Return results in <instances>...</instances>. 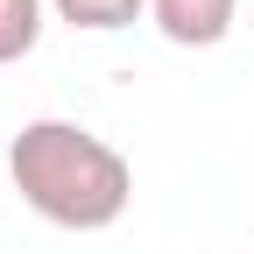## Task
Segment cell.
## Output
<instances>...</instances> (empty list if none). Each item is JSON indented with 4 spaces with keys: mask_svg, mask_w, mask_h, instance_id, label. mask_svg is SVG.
Returning <instances> with one entry per match:
<instances>
[{
    "mask_svg": "<svg viewBox=\"0 0 254 254\" xmlns=\"http://www.w3.org/2000/svg\"><path fill=\"white\" fill-rule=\"evenodd\" d=\"M233 14L240 0H148V21L163 28V43L177 50H212L233 36Z\"/></svg>",
    "mask_w": 254,
    "mask_h": 254,
    "instance_id": "cell-2",
    "label": "cell"
},
{
    "mask_svg": "<svg viewBox=\"0 0 254 254\" xmlns=\"http://www.w3.org/2000/svg\"><path fill=\"white\" fill-rule=\"evenodd\" d=\"M50 7L85 36H113V28H134V14H148V0H50Z\"/></svg>",
    "mask_w": 254,
    "mask_h": 254,
    "instance_id": "cell-3",
    "label": "cell"
},
{
    "mask_svg": "<svg viewBox=\"0 0 254 254\" xmlns=\"http://www.w3.org/2000/svg\"><path fill=\"white\" fill-rule=\"evenodd\" d=\"M7 177L21 205L64 233H106L134 198V163L78 120H28L7 141Z\"/></svg>",
    "mask_w": 254,
    "mask_h": 254,
    "instance_id": "cell-1",
    "label": "cell"
},
{
    "mask_svg": "<svg viewBox=\"0 0 254 254\" xmlns=\"http://www.w3.org/2000/svg\"><path fill=\"white\" fill-rule=\"evenodd\" d=\"M43 7L50 0H0V64H21L43 43Z\"/></svg>",
    "mask_w": 254,
    "mask_h": 254,
    "instance_id": "cell-4",
    "label": "cell"
}]
</instances>
